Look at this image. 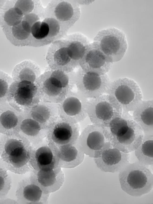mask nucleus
<instances>
[{"label":"nucleus","mask_w":153,"mask_h":204,"mask_svg":"<svg viewBox=\"0 0 153 204\" xmlns=\"http://www.w3.org/2000/svg\"><path fill=\"white\" fill-rule=\"evenodd\" d=\"M32 145L18 133L0 137V165L7 170L23 174L32 170L29 162Z\"/></svg>","instance_id":"1"},{"label":"nucleus","mask_w":153,"mask_h":204,"mask_svg":"<svg viewBox=\"0 0 153 204\" xmlns=\"http://www.w3.org/2000/svg\"><path fill=\"white\" fill-rule=\"evenodd\" d=\"M105 128L111 146L126 153L134 151L140 145L144 136L142 129L129 112H122L121 116Z\"/></svg>","instance_id":"2"},{"label":"nucleus","mask_w":153,"mask_h":204,"mask_svg":"<svg viewBox=\"0 0 153 204\" xmlns=\"http://www.w3.org/2000/svg\"><path fill=\"white\" fill-rule=\"evenodd\" d=\"M122 190L128 194L140 197L149 192L153 188V175L148 166L137 161L128 163L119 172Z\"/></svg>","instance_id":"3"},{"label":"nucleus","mask_w":153,"mask_h":204,"mask_svg":"<svg viewBox=\"0 0 153 204\" xmlns=\"http://www.w3.org/2000/svg\"><path fill=\"white\" fill-rule=\"evenodd\" d=\"M36 84L39 92L41 101L59 103L73 89L70 72L48 68L41 74Z\"/></svg>","instance_id":"4"},{"label":"nucleus","mask_w":153,"mask_h":204,"mask_svg":"<svg viewBox=\"0 0 153 204\" xmlns=\"http://www.w3.org/2000/svg\"><path fill=\"white\" fill-rule=\"evenodd\" d=\"M86 110L92 124L104 128L108 127L122 113L121 107L114 98L106 94L88 99Z\"/></svg>","instance_id":"5"},{"label":"nucleus","mask_w":153,"mask_h":204,"mask_svg":"<svg viewBox=\"0 0 153 204\" xmlns=\"http://www.w3.org/2000/svg\"><path fill=\"white\" fill-rule=\"evenodd\" d=\"M111 62L120 60L128 48L125 33L120 29L111 27L98 32L93 42Z\"/></svg>","instance_id":"6"},{"label":"nucleus","mask_w":153,"mask_h":204,"mask_svg":"<svg viewBox=\"0 0 153 204\" xmlns=\"http://www.w3.org/2000/svg\"><path fill=\"white\" fill-rule=\"evenodd\" d=\"M72 84L76 90L88 99L105 94L111 82L107 73L99 74L79 68L70 73Z\"/></svg>","instance_id":"7"},{"label":"nucleus","mask_w":153,"mask_h":204,"mask_svg":"<svg viewBox=\"0 0 153 204\" xmlns=\"http://www.w3.org/2000/svg\"><path fill=\"white\" fill-rule=\"evenodd\" d=\"M105 94L114 98L123 113L133 111L143 100L139 85L134 80L128 77L119 78L111 81Z\"/></svg>","instance_id":"8"},{"label":"nucleus","mask_w":153,"mask_h":204,"mask_svg":"<svg viewBox=\"0 0 153 204\" xmlns=\"http://www.w3.org/2000/svg\"><path fill=\"white\" fill-rule=\"evenodd\" d=\"M41 101V96L36 84L26 81H14L10 86L7 102L20 112Z\"/></svg>","instance_id":"9"},{"label":"nucleus","mask_w":153,"mask_h":204,"mask_svg":"<svg viewBox=\"0 0 153 204\" xmlns=\"http://www.w3.org/2000/svg\"><path fill=\"white\" fill-rule=\"evenodd\" d=\"M80 14V8L77 2L56 0L50 2L44 9V17L55 19L66 33L79 19Z\"/></svg>","instance_id":"10"},{"label":"nucleus","mask_w":153,"mask_h":204,"mask_svg":"<svg viewBox=\"0 0 153 204\" xmlns=\"http://www.w3.org/2000/svg\"><path fill=\"white\" fill-rule=\"evenodd\" d=\"M88 99L76 90H70L59 103V115L62 119L74 123L83 121L88 116L87 103Z\"/></svg>","instance_id":"11"},{"label":"nucleus","mask_w":153,"mask_h":204,"mask_svg":"<svg viewBox=\"0 0 153 204\" xmlns=\"http://www.w3.org/2000/svg\"><path fill=\"white\" fill-rule=\"evenodd\" d=\"M93 158L101 171L114 173L119 172L129 162L130 154L112 147L109 141L102 148L94 152Z\"/></svg>","instance_id":"12"},{"label":"nucleus","mask_w":153,"mask_h":204,"mask_svg":"<svg viewBox=\"0 0 153 204\" xmlns=\"http://www.w3.org/2000/svg\"><path fill=\"white\" fill-rule=\"evenodd\" d=\"M32 145L29 163L32 170H48L58 166V159L55 149L47 137Z\"/></svg>","instance_id":"13"},{"label":"nucleus","mask_w":153,"mask_h":204,"mask_svg":"<svg viewBox=\"0 0 153 204\" xmlns=\"http://www.w3.org/2000/svg\"><path fill=\"white\" fill-rule=\"evenodd\" d=\"M108 142L106 129L92 124L83 129L77 142L85 155L93 157L94 152L102 148Z\"/></svg>","instance_id":"14"},{"label":"nucleus","mask_w":153,"mask_h":204,"mask_svg":"<svg viewBox=\"0 0 153 204\" xmlns=\"http://www.w3.org/2000/svg\"><path fill=\"white\" fill-rule=\"evenodd\" d=\"M80 134L78 123H74L59 117L50 127L47 137L54 146L76 143Z\"/></svg>","instance_id":"15"},{"label":"nucleus","mask_w":153,"mask_h":204,"mask_svg":"<svg viewBox=\"0 0 153 204\" xmlns=\"http://www.w3.org/2000/svg\"><path fill=\"white\" fill-rule=\"evenodd\" d=\"M48 68L67 73L73 71L75 68L68 55L64 39L56 40L48 48L46 57Z\"/></svg>","instance_id":"16"},{"label":"nucleus","mask_w":153,"mask_h":204,"mask_svg":"<svg viewBox=\"0 0 153 204\" xmlns=\"http://www.w3.org/2000/svg\"><path fill=\"white\" fill-rule=\"evenodd\" d=\"M50 194L45 192L29 175L19 182L16 191V201L20 204L48 203Z\"/></svg>","instance_id":"17"},{"label":"nucleus","mask_w":153,"mask_h":204,"mask_svg":"<svg viewBox=\"0 0 153 204\" xmlns=\"http://www.w3.org/2000/svg\"><path fill=\"white\" fill-rule=\"evenodd\" d=\"M113 64L92 42L87 47L79 66L85 71L106 74L111 69Z\"/></svg>","instance_id":"18"},{"label":"nucleus","mask_w":153,"mask_h":204,"mask_svg":"<svg viewBox=\"0 0 153 204\" xmlns=\"http://www.w3.org/2000/svg\"><path fill=\"white\" fill-rule=\"evenodd\" d=\"M31 171L29 176L31 179L46 194L55 192L64 183V174L60 167L48 170Z\"/></svg>","instance_id":"19"},{"label":"nucleus","mask_w":153,"mask_h":204,"mask_svg":"<svg viewBox=\"0 0 153 204\" xmlns=\"http://www.w3.org/2000/svg\"><path fill=\"white\" fill-rule=\"evenodd\" d=\"M22 112L43 126L50 127L59 117V103L40 101Z\"/></svg>","instance_id":"20"},{"label":"nucleus","mask_w":153,"mask_h":204,"mask_svg":"<svg viewBox=\"0 0 153 204\" xmlns=\"http://www.w3.org/2000/svg\"><path fill=\"white\" fill-rule=\"evenodd\" d=\"M49 128L43 126L24 112H21L17 133L33 145L39 142L47 137Z\"/></svg>","instance_id":"21"},{"label":"nucleus","mask_w":153,"mask_h":204,"mask_svg":"<svg viewBox=\"0 0 153 204\" xmlns=\"http://www.w3.org/2000/svg\"><path fill=\"white\" fill-rule=\"evenodd\" d=\"M52 144L58 158L59 167L61 168H74L83 162L85 155L80 148L77 142L73 144L59 146Z\"/></svg>","instance_id":"22"},{"label":"nucleus","mask_w":153,"mask_h":204,"mask_svg":"<svg viewBox=\"0 0 153 204\" xmlns=\"http://www.w3.org/2000/svg\"><path fill=\"white\" fill-rule=\"evenodd\" d=\"M21 117L20 112L7 102L0 105V133H17Z\"/></svg>","instance_id":"23"},{"label":"nucleus","mask_w":153,"mask_h":204,"mask_svg":"<svg viewBox=\"0 0 153 204\" xmlns=\"http://www.w3.org/2000/svg\"><path fill=\"white\" fill-rule=\"evenodd\" d=\"M133 119L144 135H153V100H143L133 111Z\"/></svg>","instance_id":"24"},{"label":"nucleus","mask_w":153,"mask_h":204,"mask_svg":"<svg viewBox=\"0 0 153 204\" xmlns=\"http://www.w3.org/2000/svg\"><path fill=\"white\" fill-rule=\"evenodd\" d=\"M65 42L69 55L75 67L79 66L90 41L83 34L76 33L68 35L63 39Z\"/></svg>","instance_id":"25"},{"label":"nucleus","mask_w":153,"mask_h":204,"mask_svg":"<svg viewBox=\"0 0 153 204\" xmlns=\"http://www.w3.org/2000/svg\"><path fill=\"white\" fill-rule=\"evenodd\" d=\"M21 21L12 26H5L2 27V31L7 39L12 44L18 47H37L36 41L32 36L31 33L23 27Z\"/></svg>","instance_id":"26"},{"label":"nucleus","mask_w":153,"mask_h":204,"mask_svg":"<svg viewBox=\"0 0 153 204\" xmlns=\"http://www.w3.org/2000/svg\"><path fill=\"white\" fill-rule=\"evenodd\" d=\"M38 65L29 60H24L16 65L14 67L12 77L14 81H26L36 84L41 75Z\"/></svg>","instance_id":"27"},{"label":"nucleus","mask_w":153,"mask_h":204,"mask_svg":"<svg viewBox=\"0 0 153 204\" xmlns=\"http://www.w3.org/2000/svg\"><path fill=\"white\" fill-rule=\"evenodd\" d=\"M138 161L149 166L153 164V135H144L140 145L134 151Z\"/></svg>","instance_id":"28"},{"label":"nucleus","mask_w":153,"mask_h":204,"mask_svg":"<svg viewBox=\"0 0 153 204\" xmlns=\"http://www.w3.org/2000/svg\"><path fill=\"white\" fill-rule=\"evenodd\" d=\"M49 32L48 25L43 20L35 22L31 28V34L36 42L37 47L50 44L48 39Z\"/></svg>","instance_id":"29"},{"label":"nucleus","mask_w":153,"mask_h":204,"mask_svg":"<svg viewBox=\"0 0 153 204\" xmlns=\"http://www.w3.org/2000/svg\"><path fill=\"white\" fill-rule=\"evenodd\" d=\"M13 81L12 77L0 70V105L7 102L10 87Z\"/></svg>","instance_id":"30"},{"label":"nucleus","mask_w":153,"mask_h":204,"mask_svg":"<svg viewBox=\"0 0 153 204\" xmlns=\"http://www.w3.org/2000/svg\"><path fill=\"white\" fill-rule=\"evenodd\" d=\"M7 171L5 169L0 175V199L6 197L12 186V179Z\"/></svg>","instance_id":"31"},{"label":"nucleus","mask_w":153,"mask_h":204,"mask_svg":"<svg viewBox=\"0 0 153 204\" xmlns=\"http://www.w3.org/2000/svg\"><path fill=\"white\" fill-rule=\"evenodd\" d=\"M18 204L16 201L8 198H6L5 197L0 199V204Z\"/></svg>","instance_id":"32"},{"label":"nucleus","mask_w":153,"mask_h":204,"mask_svg":"<svg viewBox=\"0 0 153 204\" xmlns=\"http://www.w3.org/2000/svg\"><path fill=\"white\" fill-rule=\"evenodd\" d=\"M5 0H0V9H1L4 6L6 2Z\"/></svg>","instance_id":"33"}]
</instances>
